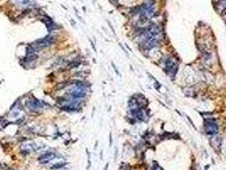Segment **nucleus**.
Segmentation results:
<instances>
[{"mask_svg":"<svg viewBox=\"0 0 226 170\" xmlns=\"http://www.w3.org/2000/svg\"><path fill=\"white\" fill-rule=\"evenodd\" d=\"M131 114L135 119L139 121H145L148 118V112L143 107H139L131 110Z\"/></svg>","mask_w":226,"mask_h":170,"instance_id":"6","label":"nucleus"},{"mask_svg":"<svg viewBox=\"0 0 226 170\" xmlns=\"http://www.w3.org/2000/svg\"><path fill=\"white\" fill-rule=\"evenodd\" d=\"M55 155L52 152H49V153H45L44 155H42L40 158H39V161L42 162V163H46L49 161H51L52 159L55 158Z\"/></svg>","mask_w":226,"mask_h":170,"instance_id":"9","label":"nucleus"},{"mask_svg":"<svg viewBox=\"0 0 226 170\" xmlns=\"http://www.w3.org/2000/svg\"><path fill=\"white\" fill-rule=\"evenodd\" d=\"M160 30L156 26H150L144 29L140 33L139 37L141 38V47L144 49H153L158 44Z\"/></svg>","mask_w":226,"mask_h":170,"instance_id":"1","label":"nucleus"},{"mask_svg":"<svg viewBox=\"0 0 226 170\" xmlns=\"http://www.w3.org/2000/svg\"><path fill=\"white\" fill-rule=\"evenodd\" d=\"M205 131L207 135H216L218 133V124H216L214 120L213 119H207L205 121Z\"/></svg>","mask_w":226,"mask_h":170,"instance_id":"5","label":"nucleus"},{"mask_svg":"<svg viewBox=\"0 0 226 170\" xmlns=\"http://www.w3.org/2000/svg\"><path fill=\"white\" fill-rule=\"evenodd\" d=\"M51 43H52V37H46L45 38H43V39H41V40L37 41L36 44H35V47L37 48V49H42V48H44V47L49 46Z\"/></svg>","mask_w":226,"mask_h":170,"instance_id":"7","label":"nucleus"},{"mask_svg":"<svg viewBox=\"0 0 226 170\" xmlns=\"http://www.w3.org/2000/svg\"><path fill=\"white\" fill-rule=\"evenodd\" d=\"M26 105H27V106H28L31 110H33V111L40 110V109H42L43 106H44V105H42V103L39 101H37V100L29 101H27Z\"/></svg>","mask_w":226,"mask_h":170,"instance_id":"8","label":"nucleus"},{"mask_svg":"<svg viewBox=\"0 0 226 170\" xmlns=\"http://www.w3.org/2000/svg\"><path fill=\"white\" fill-rule=\"evenodd\" d=\"M70 94L72 99H81L86 94V87L82 83H78V84L73 85L72 89L70 90Z\"/></svg>","mask_w":226,"mask_h":170,"instance_id":"4","label":"nucleus"},{"mask_svg":"<svg viewBox=\"0 0 226 170\" xmlns=\"http://www.w3.org/2000/svg\"><path fill=\"white\" fill-rule=\"evenodd\" d=\"M137 13L140 15L142 18H149L154 14V4L151 2L145 3L142 6L137 9Z\"/></svg>","mask_w":226,"mask_h":170,"instance_id":"2","label":"nucleus"},{"mask_svg":"<svg viewBox=\"0 0 226 170\" xmlns=\"http://www.w3.org/2000/svg\"><path fill=\"white\" fill-rule=\"evenodd\" d=\"M163 67L168 75H169L171 78H174L178 71V65L176 63H174L171 59L166 57L163 59Z\"/></svg>","mask_w":226,"mask_h":170,"instance_id":"3","label":"nucleus"},{"mask_svg":"<svg viewBox=\"0 0 226 170\" xmlns=\"http://www.w3.org/2000/svg\"><path fill=\"white\" fill-rule=\"evenodd\" d=\"M17 3H21V5H28L30 3V0H17Z\"/></svg>","mask_w":226,"mask_h":170,"instance_id":"10","label":"nucleus"}]
</instances>
